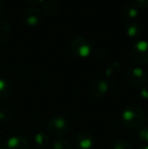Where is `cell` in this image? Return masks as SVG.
I'll use <instances>...</instances> for the list:
<instances>
[{"mask_svg":"<svg viewBox=\"0 0 148 149\" xmlns=\"http://www.w3.org/2000/svg\"><path fill=\"white\" fill-rule=\"evenodd\" d=\"M121 121L123 125L129 129H140L146 122V114L137 106L128 107L123 111Z\"/></svg>","mask_w":148,"mask_h":149,"instance_id":"cell-1","label":"cell"},{"mask_svg":"<svg viewBox=\"0 0 148 149\" xmlns=\"http://www.w3.org/2000/svg\"><path fill=\"white\" fill-rule=\"evenodd\" d=\"M148 80L147 73L140 67L129 68L125 73V81L131 86H143Z\"/></svg>","mask_w":148,"mask_h":149,"instance_id":"cell-2","label":"cell"},{"mask_svg":"<svg viewBox=\"0 0 148 149\" xmlns=\"http://www.w3.org/2000/svg\"><path fill=\"white\" fill-rule=\"evenodd\" d=\"M71 51L79 58H86L92 52V46L87 38L76 37L71 42Z\"/></svg>","mask_w":148,"mask_h":149,"instance_id":"cell-3","label":"cell"},{"mask_svg":"<svg viewBox=\"0 0 148 149\" xmlns=\"http://www.w3.org/2000/svg\"><path fill=\"white\" fill-rule=\"evenodd\" d=\"M48 132L53 136H62L69 130V122L61 116L53 117L48 123Z\"/></svg>","mask_w":148,"mask_h":149,"instance_id":"cell-4","label":"cell"},{"mask_svg":"<svg viewBox=\"0 0 148 149\" xmlns=\"http://www.w3.org/2000/svg\"><path fill=\"white\" fill-rule=\"evenodd\" d=\"M132 57L139 64L148 63V42L139 40L132 47Z\"/></svg>","mask_w":148,"mask_h":149,"instance_id":"cell-5","label":"cell"},{"mask_svg":"<svg viewBox=\"0 0 148 149\" xmlns=\"http://www.w3.org/2000/svg\"><path fill=\"white\" fill-rule=\"evenodd\" d=\"M110 88L109 82L107 80H104V79H99V80H95L89 85V93L95 100H101L103 98L106 94L108 93Z\"/></svg>","mask_w":148,"mask_h":149,"instance_id":"cell-6","label":"cell"},{"mask_svg":"<svg viewBox=\"0 0 148 149\" xmlns=\"http://www.w3.org/2000/svg\"><path fill=\"white\" fill-rule=\"evenodd\" d=\"M41 17V11L36 7L26 8L22 14V22H24V24H26L28 26H36L37 24H39Z\"/></svg>","mask_w":148,"mask_h":149,"instance_id":"cell-7","label":"cell"},{"mask_svg":"<svg viewBox=\"0 0 148 149\" xmlns=\"http://www.w3.org/2000/svg\"><path fill=\"white\" fill-rule=\"evenodd\" d=\"M75 145L77 149H93L94 138L88 132H80L75 137Z\"/></svg>","mask_w":148,"mask_h":149,"instance_id":"cell-8","label":"cell"},{"mask_svg":"<svg viewBox=\"0 0 148 149\" xmlns=\"http://www.w3.org/2000/svg\"><path fill=\"white\" fill-rule=\"evenodd\" d=\"M7 149H30V142L24 136H13L6 142Z\"/></svg>","mask_w":148,"mask_h":149,"instance_id":"cell-9","label":"cell"},{"mask_svg":"<svg viewBox=\"0 0 148 149\" xmlns=\"http://www.w3.org/2000/svg\"><path fill=\"white\" fill-rule=\"evenodd\" d=\"M13 92V87L9 81L0 78V102L9 100Z\"/></svg>","mask_w":148,"mask_h":149,"instance_id":"cell-10","label":"cell"},{"mask_svg":"<svg viewBox=\"0 0 148 149\" xmlns=\"http://www.w3.org/2000/svg\"><path fill=\"white\" fill-rule=\"evenodd\" d=\"M125 31H126L127 36L131 39H138L141 37L142 29H141L140 24L137 22H129L125 28Z\"/></svg>","mask_w":148,"mask_h":149,"instance_id":"cell-11","label":"cell"},{"mask_svg":"<svg viewBox=\"0 0 148 149\" xmlns=\"http://www.w3.org/2000/svg\"><path fill=\"white\" fill-rule=\"evenodd\" d=\"M43 10L47 15L54 16L59 11V6L53 0H46L43 2Z\"/></svg>","mask_w":148,"mask_h":149,"instance_id":"cell-12","label":"cell"},{"mask_svg":"<svg viewBox=\"0 0 148 149\" xmlns=\"http://www.w3.org/2000/svg\"><path fill=\"white\" fill-rule=\"evenodd\" d=\"M10 24L7 19L0 17V43H3L9 38Z\"/></svg>","mask_w":148,"mask_h":149,"instance_id":"cell-13","label":"cell"},{"mask_svg":"<svg viewBox=\"0 0 148 149\" xmlns=\"http://www.w3.org/2000/svg\"><path fill=\"white\" fill-rule=\"evenodd\" d=\"M122 14L129 19H134L139 14V8L135 4H126L122 8Z\"/></svg>","mask_w":148,"mask_h":149,"instance_id":"cell-14","label":"cell"},{"mask_svg":"<svg viewBox=\"0 0 148 149\" xmlns=\"http://www.w3.org/2000/svg\"><path fill=\"white\" fill-rule=\"evenodd\" d=\"M49 136L45 132H38L34 136V142L39 148H45L49 144Z\"/></svg>","mask_w":148,"mask_h":149,"instance_id":"cell-15","label":"cell"},{"mask_svg":"<svg viewBox=\"0 0 148 149\" xmlns=\"http://www.w3.org/2000/svg\"><path fill=\"white\" fill-rule=\"evenodd\" d=\"M51 149H71V144L66 139H56L52 142Z\"/></svg>","mask_w":148,"mask_h":149,"instance_id":"cell-16","label":"cell"},{"mask_svg":"<svg viewBox=\"0 0 148 149\" xmlns=\"http://www.w3.org/2000/svg\"><path fill=\"white\" fill-rule=\"evenodd\" d=\"M13 118V113L9 109H1L0 110V121L8 122Z\"/></svg>","mask_w":148,"mask_h":149,"instance_id":"cell-17","label":"cell"},{"mask_svg":"<svg viewBox=\"0 0 148 149\" xmlns=\"http://www.w3.org/2000/svg\"><path fill=\"white\" fill-rule=\"evenodd\" d=\"M120 69V64L118 62H113L111 65L107 68L106 70V74L107 76H113L115 73H117Z\"/></svg>","mask_w":148,"mask_h":149,"instance_id":"cell-18","label":"cell"},{"mask_svg":"<svg viewBox=\"0 0 148 149\" xmlns=\"http://www.w3.org/2000/svg\"><path fill=\"white\" fill-rule=\"evenodd\" d=\"M113 149H132V146L126 140H119L118 142H116Z\"/></svg>","mask_w":148,"mask_h":149,"instance_id":"cell-19","label":"cell"},{"mask_svg":"<svg viewBox=\"0 0 148 149\" xmlns=\"http://www.w3.org/2000/svg\"><path fill=\"white\" fill-rule=\"evenodd\" d=\"M138 137L142 141L147 142L148 143V126H143L139 129L138 131Z\"/></svg>","mask_w":148,"mask_h":149,"instance_id":"cell-20","label":"cell"},{"mask_svg":"<svg viewBox=\"0 0 148 149\" xmlns=\"http://www.w3.org/2000/svg\"><path fill=\"white\" fill-rule=\"evenodd\" d=\"M133 4L138 8H148V0H133Z\"/></svg>","mask_w":148,"mask_h":149,"instance_id":"cell-21","label":"cell"},{"mask_svg":"<svg viewBox=\"0 0 148 149\" xmlns=\"http://www.w3.org/2000/svg\"><path fill=\"white\" fill-rule=\"evenodd\" d=\"M140 95H141V97L144 98V100H148V86L143 85V87L140 90Z\"/></svg>","mask_w":148,"mask_h":149,"instance_id":"cell-22","label":"cell"},{"mask_svg":"<svg viewBox=\"0 0 148 149\" xmlns=\"http://www.w3.org/2000/svg\"><path fill=\"white\" fill-rule=\"evenodd\" d=\"M26 1L30 2L31 4H39V3L44 2V0H26Z\"/></svg>","mask_w":148,"mask_h":149,"instance_id":"cell-23","label":"cell"},{"mask_svg":"<svg viewBox=\"0 0 148 149\" xmlns=\"http://www.w3.org/2000/svg\"><path fill=\"white\" fill-rule=\"evenodd\" d=\"M137 149H148V145H144V146H140V147H138Z\"/></svg>","mask_w":148,"mask_h":149,"instance_id":"cell-24","label":"cell"},{"mask_svg":"<svg viewBox=\"0 0 148 149\" xmlns=\"http://www.w3.org/2000/svg\"><path fill=\"white\" fill-rule=\"evenodd\" d=\"M2 9H3V3H2V1L0 0V12L2 11Z\"/></svg>","mask_w":148,"mask_h":149,"instance_id":"cell-25","label":"cell"},{"mask_svg":"<svg viewBox=\"0 0 148 149\" xmlns=\"http://www.w3.org/2000/svg\"><path fill=\"white\" fill-rule=\"evenodd\" d=\"M146 120H148V114H147V116H146Z\"/></svg>","mask_w":148,"mask_h":149,"instance_id":"cell-26","label":"cell"},{"mask_svg":"<svg viewBox=\"0 0 148 149\" xmlns=\"http://www.w3.org/2000/svg\"><path fill=\"white\" fill-rule=\"evenodd\" d=\"M0 149H4V148H2V147H0Z\"/></svg>","mask_w":148,"mask_h":149,"instance_id":"cell-27","label":"cell"}]
</instances>
